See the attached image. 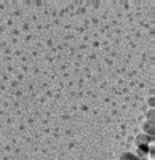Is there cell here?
<instances>
[{
	"label": "cell",
	"instance_id": "6da1fadb",
	"mask_svg": "<svg viewBox=\"0 0 155 160\" xmlns=\"http://www.w3.org/2000/svg\"><path fill=\"white\" fill-rule=\"evenodd\" d=\"M120 160H139L134 154H131V152H126V154H123L122 157H120Z\"/></svg>",
	"mask_w": 155,
	"mask_h": 160
}]
</instances>
